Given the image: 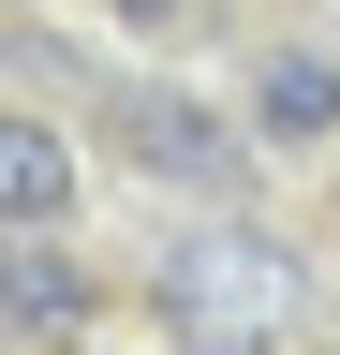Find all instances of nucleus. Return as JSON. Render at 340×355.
Listing matches in <instances>:
<instances>
[{
  "instance_id": "20e7f679",
  "label": "nucleus",
  "mask_w": 340,
  "mask_h": 355,
  "mask_svg": "<svg viewBox=\"0 0 340 355\" xmlns=\"http://www.w3.org/2000/svg\"><path fill=\"white\" fill-rule=\"evenodd\" d=\"M74 207V148L45 119H0V222H60Z\"/></svg>"
},
{
  "instance_id": "39448f33",
  "label": "nucleus",
  "mask_w": 340,
  "mask_h": 355,
  "mask_svg": "<svg viewBox=\"0 0 340 355\" xmlns=\"http://www.w3.org/2000/svg\"><path fill=\"white\" fill-rule=\"evenodd\" d=\"M251 119H267L281 148H296V133H340V60H296V44H281V60L251 74Z\"/></svg>"
},
{
  "instance_id": "f03ea898",
  "label": "nucleus",
  "mask_w": 340,
  "mask_h": 355,
  "mask_svg": "<svg viewBox=\"0 0 340 355\" xmlns=\"http://www.w3.org/2000/svg\"><path fill=\"white\" fill-rule=\"evenodd\" d=\"M118 148L148 178H193V193H237V133L193 104V89H118Z\"/></svg>"
},
{
  "instance_id": "423d86ee",
  "label": "nucleus",
  "mask_w": 340,
  "mask_h": 355,
  "mask_svg": "<svg viewBox=\"0 0 340 355\" xmlns=\"http://www.w3.org/2000/svg\"><path fill=\"white\" fill-rule=\"evenodd\" d=\"M104 15H134V30H163V15H178V0H104Z\"/></svg>"
},
{
  "instance_id": "f257e3e1",
  "label": "nucleus",
  "mask_w": 340,
  "mask_h": 355,
  "mask_svg": "<svg viewBox=\"0 0 340 355\" xmlns=\"http://www.w3.org/2000/svg\"><path fill=\"white\" fill-rule=\"evenodd\" d=\"M163 326L193 355H281L296 340V252L251 237V222H207V237L163 252Z\"/></svg>"
},
{
  "instance_id": "7ed1b4c3",
  "label": "nucleus",
  "mask_w": 340,
  "mask_h": 355,
  "mask_svg": "<svg viewBox=\"0 0 340 355\" xmlns=\"http://www.w3.org/2000/svg\"><path fill=\"white\" fill-rule=\"evenodd\" d=\"M0 326L15 340H74L89 326V266H74L45 222H0Z\"/></svg>"
}]
</instances>
